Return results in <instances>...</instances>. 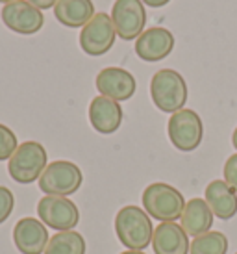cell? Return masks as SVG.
<instances>
[{
  "label": "cell",
  "instance_id": "15",
  "mask_svg": "<svg viewBox=\"0 0 237 254\" xmlns=\"http://www.w3.org/2000/svg\"><path fill=\"white\" fill-rule=\"evenodd\" d=\"M152 249L156 254H189L191 241L187 232L176 221L160 223L154 228Z\"/></svg>",
  "mask_w": 237,
  "mask_h": 254
},
{
  "label": "cell",
  "instance_id": "23",
  "mask_svg": "<svg viewBox=\"0 0 237 254\" xmlns=\"http://www.w3.org/2000/svg\"><path fill=\"white\" fill-rule=\"evenodd\" d=\"M224 182L230 186L232 190L237 193V152L236 154H232L226 163H224Z\"/></svg>",
  "mask_w": 237,
  "mask_h": 254
},
{
  "label": "cell",
  "instance_id": "22",
  "mask_svg": "<svg viewBox=\"0 0 237 254\" xmlns=\"http://www.w3.org/2000/svg\"><path fill=\"white\" fill-rule=\"evenodd\" d=\"M15 206V197L11 190H7L6 186H0V225L6 223L7 217L11 215Z\"/></svg>",
  "mask_w": 237,
  "mask_h": 254
},
{
  "label": "cell",
  "instance_id": "5",
  "mask_svg": "<svg viewBox=\"0 0 237 254\" xmlns=\"http://www.w3.org/2000/svg\"><path fill=\"white\" fill-rule=\"evenodd\" d=\"M39 182V190L45 195H56V197H70L74 195L84 182L82 169L76 163L67 160H56L47 165L43 171Z\"/></svg>",
  "mask_w": 237,
  "mask_h": 254
},
{
  "label": "cell",
  "instance_id": "29",
  "mask_svg": "<svg viewBox=\"0 0 237 254\" xmlns=\"http://www.w3.org/2000/svg\"><path fill=\"white\" fill-rule=\"evenodd\" d=\"M236 254H237V253H236Z\"/></svg>",
  "mask_w": 237,
  "mask_h": 254
},
{
  "label": "cell",
  "instance_id": "25",
  "mask_svg": "<svg viewBox=\"0 0 237 254\" xmlns=\"http://www.w3.org/2000/svg\"><path fill=\"white\" fill-rule=\"evenodd\" d=\"M145 6L148 7H154V9H158V7H163V6H167L171 0H141Z\"/></svg>",
  "mask_w": 237,
  "mask_h": 254
},
{
  "label": "cell",
  "instance_id": "28",
  "mask_svg": "<svg viewBox=\"0 0 237 254\" xmlns=\"http://www.w3.org/2000/svg\"><path fill=\"white\" fill-rule=\"evenodd\" d=\"M2 4H9V2H17V0H0Z\"/></svg>",
  "mask_w": 237,
  "mask_h": 254
},
{
  "label": "cell",
  "instance_id": "10",
  "mask_svg": "<svg viewBox=\"0 0 237 254\" xmlns=\"http://www.w3.org/2000/svg\"><path fill=\"white\" fill-rule=\"evenodd\" d=\"M0 17L7 30L21 34V36H34L45 24L43 11L32 6L28 0H17V2L4 4Z\"/></svg>",
  "mask_w": 237,
  "mask_h": 254
},
{
  "label": "cell",
  "instance_id": "1",
  "mask_svg": "<svg viewBox=\"0 0 237 254\" xmlns=\"http://www.w3.org/2000/svg\"><path fill=\"white\" fill-rule=\"evenodd\" d=\"M115 232L118 241L128 251H145L148 245H152V221L139 206L130 204L118 210L115 217Z\"/></svg>",
  "mask_w": 237,
  "mask_h": 254
},
{
  "label": "cell",
  "instance_id": "26",
  "mask_svg": "<svg viewBox=\"0 0 237 254\" xmlns=\"http://www.w3.org/2000/svg\"><path fill=\"white\" fill-rule=\"evenodd\" d=\"M232 145H234L236 150H237V128L234 130V135H232Z\"/></svg>",
  "mask_w": 237,
  "mask_h": 254
},
{
  "label": "cell",
  "instance_id": "12",
  "mask_svg": "<svg viewBox=\"0 0 237 254\" xmlns=\"http://www.w3.org/2000/svg\"><path fill=\"white\" fill-rule=\"evenodd\" d=\"M95 85H97L98 93L102 97L113 99L117 102L130 100L135 89H137L133 74L122 69V67H106V69H102L95 78Z\"/></svg>",
  "mask_w": 237,
  "mask_h": 254
},
{
  "label": "cell",
  "instance_id": "11",
  "mask_svg": "<svg viewBox=\"0 0 237 254\" xmlns=\"http://www.w3.org/2000/svg\"><path fill=\"white\" fill-rule=\"evenodd\" d=\"M15 247L21 254H45L50 236L41 219L22 217L13 226Z\"/></svg>",
  "mask_w": 237,
  "mask_h": 254
},
{
  "label": "cell",
  "instance_id": "14",
  "mask_svg": "<svg viewBox=\"0 0 237 254\" xmlns=\"http://www.w3.org/2000/svg\"><path fill=\"white\" fill-rule=\"evenodd\" d=\"M122 117H124V112L117 100L102 97V95H98L91 100L89 123L98 134L110 135L113 132H117L122 125Z\"/></svg>",
  "mask_w": 237,
  "mask_h": 254
},
{
  "label": "cell",
  "instance_id": "2",
  "mask_svg": "<svg viewBox=\"0 0 237 254\" xmlns=\"http://www.w3.org/2000/svg\"><path fill=\"white\" fill-rule=\"evenodd\" d=\"M150 97L160 112L171 115L180 112L189 97L185 78L175 69H161L150 80Z\"/></svg>",
  "mask_w": 237,
  "mask_h": 254
},
{
  "label": "cell",
  "instance_id": "8",
  "mask_svg": "<svg viewBox=\"0 0 237 254\" xmlns=\"http://www.w3.org/2000/svg\"><path fill=\"white\" fill-rule=\"evenodd\" d=\"M37 215L45 226H50L58 232H67L78 226L80 212L78 206L69 197L47 195L37 202Z\"/></svg>",
  "mask_w": 237,
  "mask_h": 254
},
{
  "label": "cell",
  "instance_id": "24",
  "mask_svg": "<svg viewBox=\"0 0 237 254\" xmlns=\"http://www.w3.org/2000/svg\"><path fill=\"white\" fill-rule=\"evenodd\" d=\"M32 6H35L37 9H50V7H54L58 4V0H28Z\"/></svg>",
  "mask_w": 237,
  "mask_h": 254
},
{
  "label": "cell",
  "instance_id": "18",
  "mask_svg": "<svg viewBox=\"0 0 237 254\" xmlns=\"http://www.w3.org/2000/svg\"><path fill=\"white\" fill-rule=\"evenodd\" d=\"M54 17L67 28H84L95 17V4L93 0H58Z\"/></svg>",
  "mask_w": 237,
  "mask_h": 254
},
{
  "label": "cell",
  "instance_id": "17",
  "mask_svg": "<svg viewBox=\"0 0 237 254\" xmlns=\"http://www.w3.org/2000/svg\"><path fill=\"white\" fill-rule=\"evenodd\" d=\"M204 200L208 202L211 212L217 219H228L236 217L237 213V193L232 190L224 180H213L208 184L206 193H204Z\"/></svg>",
  "mask_w": 237,
  "mask_h": 254
},
{
  "label": "cell",
  "instance_id": "13",
  "mask_svg": "<svg viewBox=\"0 0 237 254\" xmlns=\"http://www.w3.org/2000/svg\"><path fill=\"white\" fill-rule=\"evenodd\" d=\"M175 49V36L173 32L163 26L148 28L135 39V54L148 64L161 62Z\"/></svg>",
  "mask_w": 237,
  "mask_h": 254
},
{
  "label": "cell",
  "instance_id": "19",
  "mask_svg": "<svg viewBox=\"0 0 237 254\" xmlns=\"http://www.w3.org/2000/svg\"><path fill=\"white\" fill-rule=\"evenodd\" d=\"M45 254H85L84 236L76 230L58 232L50 238Z\"/></svg>",
  "mask_w": 237,
  "mask_h": 254
},
{
  "label": "cell",
  "instance_id": "6",
  "mask_svg": "<svg viewBox=\"0 0 237 254\" xmlns=\"http://www.w3.org/2000/svg\"><path fill=\"white\" fill-rule=\"evenodd\" d=\"M167 134L171 143L181 152H193L200 147L204 137V125L200 115L189 108L171 115L167 123Z\"/></svg>",
  "mask_w": 237,
  "mask_h": 254
},
{
  "label": "cell",
  "instance_id": "4",
  "mask_svg": "<svg viewBox=\"0 0 237 254\" xmlns=\"http://www.w3.org/2000/svg\"><path fill=\"white\" fill-rule=\"evenodd\" d=\"M47 165L49 156L41 143L24 141L7 160V173L17 184H32L41 178Z\"/></svg>",
  "mask_w": 237,
  "mask_h": 254
},
{
  "label": "cell",
  "instance_id": "16",
  "mask_svg": "<svg viewBox=\"0 0 237 254\" xmlns=\"http://www.w3.org/2000/svg\"><path fill=\"white\" fill-rule=\"evenodd\" d=\"M213 212L208 206V202L200 197L189 198L185 202V208L181 212L180 217V225L181 228L187 232V236H193V238H198L202 234L209 232L211 226H213Z\"/></svg>",
  "mask_w": 237,
  "mask_h": 254
},
{
  "label": "cell",
  "instance_id": "20",
  "mask_svg": "<svg viewBox=\"0 0 237 254\" xmlns=\"http://www.w3.org/2000/svg\"><path fill=\"white\" fill-rule=\"evenodd\" d=\"M228 253V238L223 232H209L193 238L189 254H226Z\"/></svg>",
  "mask_w": 237,
  "mask_h": 254
},
{
  "label": "cell",
  "instance_id": "27",
  "mask_svg": "<svg viewBox=\"0 0 237 254\" xmlns=\"http://www.w3.org/2000/svg\"><path fill=\"white\" fill-rule=\"evenodd\" d=\"M120 254H145L143 251H124V253H120Z\"/></svg>",
  "mask_w": 237,
  "mask_h": 254
},
{
  "label": "cell",
  "instance_id": "3",
  "mask_svg": "<svg viewBox=\"0 0 237 254\" xmlns=\"http://www.w3.org/2000/svg\"><path fill=\"white\" fill-rule=\"evenodd\" d=\"M141 202H143V210L160 223L178 221L185 208L183 195L171 184L165 182H154L147 186L143 191Z\"/></svg>",
  "mask_w": 237,
  "mask_h": 254
},
{
  "label": "cell",
  "instance_id": "9",
  "mask_svg": "<svg viewBox=\"0 0 237 254\" xmlns=\"http://www.w3.org/2000/svg\"><path fill=\"white\" fill-rule=\"evenodd\" d=\"M112 21L120 39H137L147 24L145 4L141 0H115L112 6Z\"/></svg>",
  "mask_w": 237,
  "mask_h": 254
},
{
  "label": "cell",
  "instance_id": "7",
  "mask_svg": "<svg viewBox=\"0 0 237 254\" xmlns=\"http://www.w3.org/2000/svg\"><path fill=\"white\" fill-rule=\"evenodd\" d=\"M117 32L113 26L112 15L98 11L80 32V49L87 56H104L115 45Z\"/></svg>",
  "mask_w": 237,
  "mask_h": 254
},
{
  "label": "cell",
  "instance_id": "21",
  "mask_svg": "<svg viewBox=\"0 0 237 254\" xmlns=\"http://www.w3.org/2000/svg\"><path fill=\"white\" fill-rule=\"evenodd\" d=\"M17 147H19V141H17L15 132L0 123V162L9 160L15 150H17Z\"/></svg>",
  "mask_w": 237,
  "mask_h": 254
}]
</instances>
